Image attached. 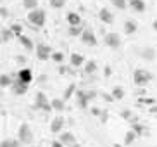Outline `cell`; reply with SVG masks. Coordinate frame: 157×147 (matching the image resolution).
<instances>
[{"instance_id":"48","label":"cell","mask_w":157,"mask_h":147,"mask_svg":"<svg viewBox=\"0 0 157 147\" xmlns=\"http://www.w3.org/2000/svg\"><path fill=\"white\" fill-rule=\"evenodd\" d=\"M154 30L157 31V21H154Z\"/></svg>"},{"instance_id":"22","label":"cell","mask_w":157,"mask_h":147,"mask_svg":"<svg viewBox=\"0 0 157 147\" xmlns=\"http://www.w3.org/2000/svg\"><path fill=\"white\" fill-rule=\"evenodd\" d=\"M135 31H136V23L131 21V19L124 21V33H126V35H133Z\"/></svg>"},{"instance_id":"27","label":"cell","mask_w":157,"mask_h":147,"mask_svg":"<svg viewBox=\"0 0 157 147\" xmlns=\"http://www.w3.org/2000/svg\"><path fill=\"white\" fill-rule=\"evenodd\" d=\"M95 71H97V62H95V61H88L86 64H85V73L93 74Z\"/></svg>"},{"instance_id":"46","label":"cell","mask_w":157,"mask_h":147,"mask_svg":"<svg viewBox=\"0 0 157 147\" xmlns=\"http://www.w3.org/2000/svg\"><path fill=\"white\" fill-rule=\"evenodd\" d=\"M150 113H152V114H155V116H157V106H152V107H150Z\"/></svg>"},{"instance_id":"19","label":"cell","mask_w":157,"mask_h":147,"mask_svg":"<svg viewBox=\"0 0 157 147\" xmlns=\"http://www.w3.org/2000/svg\"><path fill=\"white\" fill-rule=\"evenodd\" d=\"M67 23H69L71 26H79V24H83V23H81L79 14H76V12H69V14H67Z\"/></svg>"},{"instance_id":"43","label":"cell","mask_w":157,"mask_h":147,"mask_svg":"<svg viewBox=\"0 0 157 147\" xmlns=\"http://www.w3.org/2000/svg\"><path fill=\"white\" fill-rule=\"evenodd\" d=\"M111 73H112V69L109 68V66H105V69H104V74H105V76H111Z\"/></svg>"},{"instance_id":"45","label":"cell","mask_w":157,"mask_h":147,"mask_svg":"<svg viewBox=\"0 0 157 147\" xmlns=\"http://www.w3.org/2000/svg\"><path fill=\"white\" fill-rule=\"evenodd\" d=\"M16 61H17V62H26V57H23V55H17V57H16Z\"/></svg>"},{"instance_id":"49","label":"cell","mask_w":157,"mask_h":147,"mask_svg":"<svg viewBox=\"0 0 157 147\" xmlns=\"http://www.w3.org/2000/svg\"><path fill=\"white\" fill-rule=\"evenodd\" d=\"M112 147H121L119 144H112Z\"/></svg>"},{"instance_id":"10","label":"cell","mask_w":157,"mask_h":147,"mask_svg":"<svg viewBox=\"0 0 157 147\" xmlns=\"http://www.w3.org/2000/svg\"><path fill=\"white\" fill-rule=\"evenodd\" d=\"M131 130H133V132H136V135H138V137H147L148 132H150V130H148V126L142 125L140 121H136V123H131Z\"/></svg>"},{"instance_id":"47","label":"cell","mask_w":157,"mask_h":147,"mask_svg":"<svg viewBox=\"0 0 157 147\" xmlns=\"http://www.w3.org/2000/svg\"><path fill=\"white\" fill-rule=\"evenodd\" d=\"M38 81H40V83H45V81H47V76H45V74H42V76H40V80H38Z\"/></svg>"},{"instance_id":"8","label":"cell","mask_w":157,"mask_h":147,"mask_svg":"<svg viewBox=\"0 0 157 147\" xmlns=\"http://www.w3.org/2000/svg\"><path fill=\"white\" fill-rule=\"evenodd\" d=\"M59 142H62L66 147H73V145H76V137H74L71 132H64V133H60V137H59Z\"/></svg>"},{"instance_id":"7","label":"cell","mask_w":157,"mask_h":147,"mask_svg":"<svg viewBox=\"0 0 157 147\" xmlns=\"http://www.w3.org/2000/svg\"><path fill=\"white\" fill-rule=\"evenodd\" d=\"M81 42H83V43H86V45H90V47H95V45H97L95 33H93L90 28H85L83 35H81Z\"/></svg>"},{"instance_id":"11","label":"cell","mask_w":157,"mask_h":147,"mask_svg":"<svg viewBox=\"0 0 157 147\" xmlns=\"http://www.w3.org/2000/svg\"><path fill=\"white\" fill-rule=\"evenodd\" d=\"M98 18H100L102 23H105V24H112V23H114V16H112V12L109 9H100V10H98Z\"/></svg>"},{"instance_id":"15","label":"cell","mask_w":157,"mask_h":147,"mask_svg":"<svg viewBox=\"0 0 157 147\" xmlns=\"http://www.w3.org/2000/svg\"><path fill=\"white\" fill-rule=\"evenodd\" d=\"M85 64V57L81 54H71V66L73 68H79Z\"/></svg>"},{"instance_id":"44","label":"cell","mask_w":157,"mask_h":147,"mask_svg":"<svg viewBox=\"0 0 157 147\" xmlns=\"http://www.w3.org/2000/svg\"><path fill=\"white\" fill-rule=\"evenodd\" d=\"M0 147H10V142H9V138H7V140H2V144H0Z\"/></svg>"},{"instance_id":"13","label":"cell","mask_w":157,"mask_h":147,"mask_svg":"<svg viewBox=\"0 0 157 147\" xmlns=\"http://www.w3.org/2000/svg\"><path fill=\"white\" fill-rule=\"evenodd\" d=\"M62 126H64V118H60V116H57V118H54V120H52L50 132H52V133H60V130H62Z\"/></svg>"},{"instance_id":"1","label":"cell","mask_w":157,"mask_h":147,"mask_svg":"<svg viewBox=\"0 0 157 147\" xmlns=\"http://www.w3.org/2000/svg\"><path fill=\"white\" fill-rule=\"evenodd\" d=\"M28 21L31 23L33 28H42L45 24V10L42 9H35V10H29L28 14Z\"/></svg>"},{"instance_id":"32","label":"cell","mask_w":157,"mask_h":147,"mask_svg":"<svg viewBox=\"0 0 157 147\" xmlns=\"http://www.w3.org/2000/svg\"><path fill=\"white\" fill-rule=\"evenodd\" d=\"M111 2L116 9H119V10H124L128 7V0H111Z\"/></svg>"},{"instance_id":"42","label":"cell","mask_w":157,"mask_h":147,"mask_svg":"<svg viewBox=\"0 0 157 147\" xmlns=\"http://www.w3.org/2000/svg\"><path fill=\"white\" fill-rule=\"evenodd\" d=\"M92 114H93V116H98V118H100V114H102V111L98 109V107H92Z\"/></svg>"},{"instance_id":"21","label":"cell","mask_w":157,"mask_h":147,"mask_svg":"<svg viewBox=\"0 0 157 147\" xmlns=\"http://www.w3.org/2000/svg\"><path fill=\"white\" fill-rule=\"evenodd\" d=\"M121 118L126 120V121H129V123H136V121H138V116H133V113H131L129 109L123 111V113H121Z\"/></svg>"},{"instance_id":"36","label":"cell","mask_w":157,"mask_h":147,"mask_svg":"<svg viewBox=\"0 0 157 147\" xmlns=\"http://www.w3.org/2000/svg\"><path fill=\"white\" fill-rule=\"evenodd\" d=\"M10 30H12V31L16 33V37H19V35H23V26H21L19 23H14L12 26H10Z\"/></svg>"},{"instance_id":"41","label":"cell","mask_w":157,"mask_h":147,"mask_svg":"<svg viewBox=\"0 0 157 147\" xmlns=\"http://www.w3.org/2000/svg\"><path fill=\"white\" fill-rule=\"evenodd\" d=\"M107 120H109V113L104 109V111H102V114H100V121H102V123H105Z\"/></svg>"},{"instance_id":"40","label":"cell","mask_w":157,"mask_h":147,"mask_svg":"<svg viewBox=\"0 0 157 147\" xmlns=\"http://www.w3.org/2000/svg\"><path fill=\"white\" fill-rule=\"evenodd\" d=\"M102 99L105 102H112L114 101V97H112V93H102Z\"/></svg>"},{"instance_id":"18","label":"cell","mask_w":157,"mask_h":147,"mask_svg":"<svg viewBox=\"0 0 157 147\" xmlns=\"http://www.w3.org/2000/svg\"><path fill=\"white\" fill-rule=\"evenodd\" d=\"M17 40H19V43H21V45H23L24 49H26V50H33V49H35V45H33V42L29 40L28 37H24V35H19V37H17Z\"/></svg>"},{"instance_id":"24","label":"cell","mask_w":157,"mask_h":147,"mask_svg":"<svg viewBox=\"0 0 157 147\" xmlns=\"http://www.w3.org/2000/svg\"><path fill=\"white\" fill-rule=\"evenodd\" d=\"M12 78H10L9 74H0V85H2V88H7V87H12Z\"/></svg>"},{"instance_id":"35","label":"cell","mask_w":157,"mask_h":147,"mask_svg":"<svg viewBox=\"0 0 157 147\" xmlns=\"http://www.w3.org/2000/svg\"><path fill=\"white\" fill-rule=\"evenodd\" d=\"M67 0H50V7L54 9H60V7H64V4Z\"/></svg>"},{"instance_id":"16","label":"cell","mask_w":157,"mask_h":147,"mask_svg":"<svg viewBox=\"0 0 157 147\" xmlns=\"http://www.w3.org/2000/svg\"><path fill=\"white\" fill-rule=\"evenodd\" d=\"M140 55L147 61H154L155 59V50H154L152 47H147V49H142V50H140Z\"/></svg>"},{"instance_id":"14","label":"cell","mask_w":157,"mask_h":147,"mask_svg":"<svg viewBox=\"0 0 157 147\" xmlns=\"http://www.w3.org/2000/svg\"><path fill=\"white\" fill-rule=\"evenodd\" d=\"M129 7L135 10V12H143L145 10V0H129Z\"/></svg>"},{"instance_id":"26","label":"cell","mask_w":157,"mask_h":147,"mask_svg":"<svg viewBox=\"0 0 157 147\" xmlns=\"http://www.w3.org/2000/svg\"><path fill=\"white\" fill-rule=\"evenodd\" d=\"M64 104L66 102L62 101V99H54V101H52V107H54V111H57V113H62V111H64Z\"/></svg>"},{"instance_id":"6","label":"cell","mask_w":157,"mask_h":147,"mask_svg":"<svg viewBox=\"0 0 157 147\" xmlns=\"http://www.w3.org/2000/svg\"><path fill=\"white\" fill-rule=\"evenodd\" d=\"M52 49L45 43H38L36 45V57L40 61H47V59H52Z\"/></svg>"},{"instance_id":"20","label":"cell","mask_w":157,"mask_h":147,"mask_svg":"<svg viewBox=\"0 0 157 147\" xmlns=\"http://www.w3.org/2000/svg\"><path fill=\"white\" fill-rule=\"evenodd\" d=\"M73 93H76V85H74V83H69V85H67V88L64 90L62 101H64V102H67V101L71 99V97H73Z\"/></svg>"},{"instance_id":"3","label":"cell","mask_w":157,"mask_h":147,"mask_svg":"<svg viewBox=\"0 0 157 147\" xmlns=\"http://www.w3.org/2000/svg\"><path fill=\"white\" fill-rule=\"evenodd\" d=\"M35 109H42L45 113H50L54 107H52V102H48L47 95L43 92H36V97H35Z\"/></svg>"},{"instance_id":"2","label":"cell","mask_w":157,"mask_h":147,"mask_svg":"<svg viewBox=\"0 0 157 147\" xmlns=\"http://www.w3.org/2000/svg\"><path fill=\"white\" fill-rule=\"evenodd\" d=\"M152 80V73L150 71H147V69H135L133 73V81L135 85H138V87H145L148 81Z\"/></svg>"},{"instance_id":"17","label":"cell","mask_w":157,"mask_h":147,"mask_svg":"<svg viewBox=\"0 0 157 147\" xmlns=\"http://www.w3.org/2000/svg\"><path fill=\"white\" fill-rule=\"evenodd\" d=\"M76 97H78V106L81 107V109H86V107H88L86 93H85L83 90H78V92H76Z\"/></svg>"},{"instance_id":"9","label":"cell","mask_w":157,"mask_h":147,"mask_svg":"<svg viewBox=\"0 0 157 147\" xmlns=\"http://www.w3.org/2000/svg\"><path fill=\"white\" fill-rule=\"evenodd\" d=\"M17 80H19V81H23V83H26V85H29V83L33 81V73H31V69L23 68V69H21V71L17 73Z\"/></svg>"},{"instance_id":"4","label":"cell","mask_w":157,"mask_h":147,"mask_svg":"<svg viewBox=\"0 0 157 147\" xmlns=\"http://www.w3.org/2000/svg\"><path fill=\"white\" fill-rule=\"evenodd\" d=\"M17 138L21 140V144H31L33 142V132L31 128H29L28 123H23L21 126H19V132H17Z\"/></svg>"},{"instance_id":"5","label":"cell","mask_w":157,"mask_h":147,"mask_svg":"<svg viewBox=\"0 0 157 147\" xmlns=\"http://www.w3.org/2000/svg\"><path fill=\"white\" fill-rule=\"evenodd\" d=\"M104 42H105V45L107 47H111V49H119L121 47V37H119V33H107L105 38H104Z\"/></svg>"},{"instance_id":"31","label":"cell","mask_w":157,"mask_h":147,"mask_svg":"<svg viewBox=\"0 0 157 147\" xmlns=\"http://www.w3.org/2000/svg\"><path fill=\"white\" fill-rule=\"evenodd\" d=\"M23 5H24V9L35 10V9H38V0H23Z\"/></svg>"},{"instance_id":"37","label":"cell","mask_w":157,"mask_h":147,"mask_svg":"<svg viewBox=\"0 0 157 147\" xmlns=\"http://www.w3.org/2000/svg\"><path fill=\"white\" fill-rule=\"evenodd\" d=\"M85 93H86V101H88V102L93 101V99H95V97L98 95V93L95 92V90H88V92H85Z\"/></svg>"},{"instance_id":"12","label":"cell","mask_w":157,"mask_h":147,"mask_svg":"<svg viewBox=\"0 0 157 147\" xmlns=\"http://www.w3.org/2000/svg\"><path fill=\"white\" fill-rule=\"evenodd\" d=\"M12 92L16 93V95H23V93L28 92V85L23 81H19V80H16L14 83H12Z\"/></svg>"},{"instance_id":"23","label":"cell","mask_w":157,"mask_h":147,"mask_svg":"<svg viewBox=\"0 0 157 147\" xmlns=\"http://www.w3.org/2000/svg\"><path fill=\"white\" fill-rule=\"evenodd\" d=\"M136 137H138V135H136V132L128 130V132H126V135H124V145H131V144L136 140Z\"/></svg>"},{"instance_id":"39","label":"cell","mask_w":157,"mask_h":147,"mask_svg":"<svg viewBox=\"0 0 157 147\" xmlns=\"http://www.w3.org/2000/svg\"><path fill=\"white\" fill-rule=\"evenodd\" d=\"M0 16H2V18H9V10H7V7H4V5H2V7H0Z\"/></svg>"},{"instance_id":"25","label":"cell","mask_w":157,"mask_h":147,"mask_svg":"<svg viewBox=\"0 0 157 147\" xmlns=\"http://www.w3.org/2000/svg\"><path fill=\"white\" fill-rule=\"evenodd\" d=\"M83 31H85L83 24H79V26H71L69 28V35H71V37H79V38H81Z\"/></svg>"},{"instance_id":"33","label":"cell","mask_w":157,"mask_h":147,"mask_svg":"<svg viewBox=\"0 0 157 147\" xmlns=\"http://www.w3.org/2000/svg\"><path fill=\"white\" fill-rule=\"evenodd\" d=\"M52 61L57 62V64H62V62H64V54H62V52H54V54H52Z\"/></svg>"},{"instance_id":"29","label":"cell","mask_w":157,"mask_h":147,"mask_svg":"<svg viewBox=\"0 0 157 147\" xmlns=\"http://www.w3.org/2000/svg\"><path fill=\"white\" fill-rule=\"evenodd\" d=\"M14 35H16V33L12 31L10 28H4V30H2V42H9Z\"/></svg>"},{"instance_id":"28","label":"cell","mask_w":157,"mask_h":147,"mask_svg":"<svg viewBox=\"0 0 157 147\" xmlns=\"http://www.w3.org/2000/svg\"><path fill=\"white\" fill-rule=\"evenodd\" d=\"M111 93H112V97H114V101H121V99L124 97V90L121 87H114Z\"/></svg>"},{"instance_id":"34","label":"cell","mask_w":157,"mask_h":147,"mask_svg":"<svg viewBox=\"0 0 157 147\" xmlns=\"http://www.w3.org/2000/svg\"><path fill=\"white\" fill-rule=\"evenodd\" d=\"M138 104H148V106H155V99L152 97H140Z\"/></svg>"},{"instance_id":"38","label":"cell","mask_w":157,"mask_h":147,"mask_svg":"<svg viewBox=\"0 0 157 147\" xmlns=\"http://www.w3.org/2000/svg\"><path fill=\"white\" fill-rule=\"evenodd\" d=\"M9 142H10V147H21L23 145L19 138H9Z\"/></svg>"},{"instance_id":"30","label":"cell","mask_w":157,"mask_h":147,"mask_svg":"<svg viewBox=\"0 0 157 147\" xmlns=\"http://www.w3.org/2000/svg\"><path fill=\"white\" fill-rule=\"evenodd\" d=\"M59 73L60 74H74V68L73 66H66V64H59Z\"/></svg>"}]
</instances>
